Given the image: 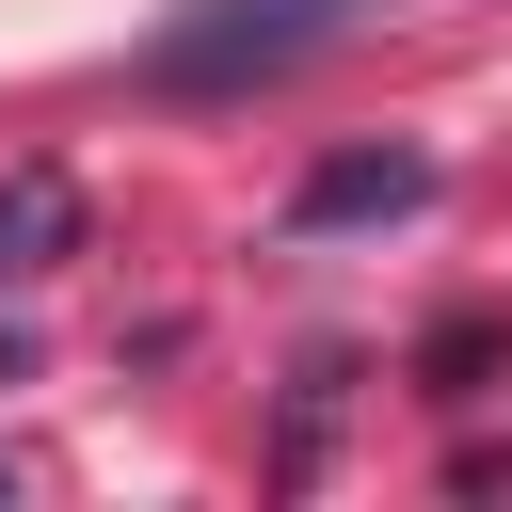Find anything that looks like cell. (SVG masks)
<instances>
[{
  "mask_svg": "<svg viewBox=\"0 0 512 512\" xmlns=\"http://www.w3.org/2000/svg\"><path fill=\"white\" fill-rule=\"evenodd\" d=\"M416 208H432V160H416V144H336V160H304L288 240H336V224H416Z\"/></svg>",
  "mask_w": 512,
  "mask_h": 512,
  "instance_id": "7a4b0ae2",
  "label": "cell"
},
{
  "mask_svg": "<svg viewBox=\"0 0 512 512\" xmlns=\"http://www.w3.org/2000/svg\"><path fill=\"white\" fill-rule=\"evenodd\" d=\"M496 368H512V320H432V336H416V384H432V400H480Z\"/></svg>",
  "mask_w": 512,
  "mask_h": 512,
  "instance_id": "277c9868",
  "label": "cell"
},
{
  "mask_svg": "<svg viewBox=\"0 0 512 512\" xmlns=\"http://www.w3.org/2000/svg\"><path fill=\"white\" fill-rule=\"evenodd\" d=\"M352 16H368V0H176L128 80H144V96H256V80L320 64Z\"/></svg>",
  "mask_w": 512,
  "mask_h": 512,
  "instance_id": "6da1fadb",
  "label": "cell"
},
{
  "mask_svg": "<svg viewBox=\"0 0 512 512\" xmlns=\"http://www.w3.org/2000/svg\"><path fill=\"white\" fill-rule=\"evenodd\" d=\"M64 256H80V176L64 160H16L0 176V288H48Z\"/></svg>",
  "mask_w": 512,
  "mask_h": 512,
  "instance_id": "3957f363",
  "label": "cell"
}]
</instances>
